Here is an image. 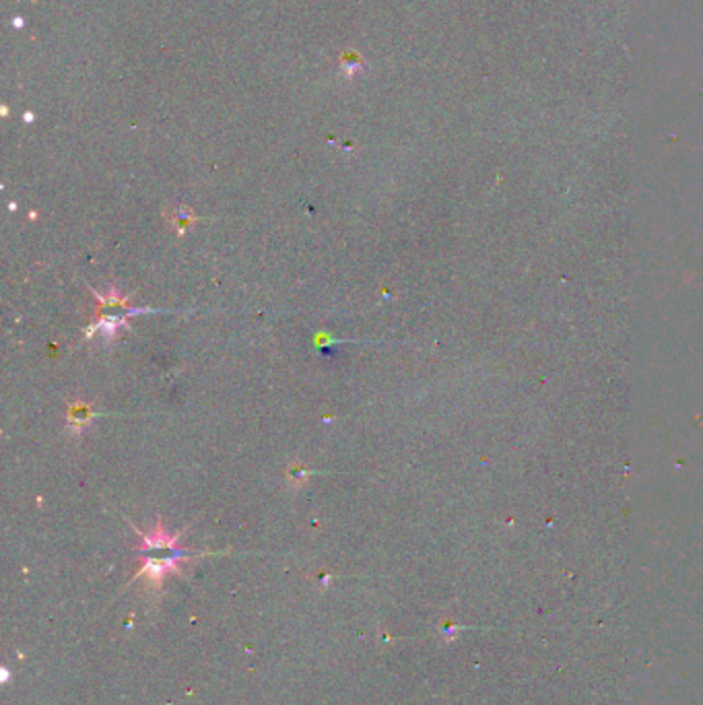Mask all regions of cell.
Listing matches in <instances>:
<instances>
[{"label": "cell", "mask_w": 703, "mask_h": 705, "mask_svg": "<svg viewBox=\"0 0 703 705\" xmlns=\"http://www.w3.org/2000/svg\"><path fill=\"white\" fill-rule=\"evenodd\" d=\"M132 530H136L141 534V546H139V555L143 559V567L141 571L134 576V579L144 578L153 588L161 586L165 574L169 571H180L181 563L194 559V557H202L206 553H199V555H190L184 549L178 546L181 532L169 534L161 522H157L155 530L151 532H143L136 526L132 524Z\"/></svg>", "instance_id": "obj_1"}, {"label": "cell", "mask_w": 703, "mask_h": 705, "mask_svg": "<svg viewBox=\"0 0 703 705\" xmlns=\"http://www.w3.org/2000/svg\"><path fill=\"white\" fill-rule=\"evenodd\" d=\"M311 474H314V472H311V470L304 469V466H291V469H289V472H287V481L291 483V485H293V487H299V485H304V483H306Z\"/></svg>", "instance_id": "obj_5"}, {"label": "cell", "mask_w": 703, "mask_h": 705, "mask_svg": "<svg viewBox=\"0 0 703 705\" xmlns=\"http://www.w3.org/2000/svg\"><path fill=\"white\" fill-rule=\"evenodd\" d=\"M95 416H97V413L91 409L87 402H72L71 406H69L66 425H69V429H71L72 434L79 435Z\"/></svg>", "instance_id": "obj_3"}, {"label": "cell", "mask_w": 703, "mask_h": 705, "mask_svg": "<svg viewBox=\"0 0 703 705\" xmlns=\"http://www.w3.org/2000/svg\"><path fill=\"white\" fill-rule=\"evenodd\" d=\"M167 217H169V221L176 225V229H178V234L180 235L186 234L188 225H192L194 221H199L196 215H194L188 206H178V209H174Z\"/></svg>", "instance_id": "obj_4"}, {"label": "cell", "mask_w": 703, "mask_h": 705, "mask_svg": "<svg viewBox=\"0 0 703 705\" xmlns=\"http://www.w3.org/2000/svg\"><path fill=\"white\" fill-rule=\"evenodd\" d=\"M91 293L95 295L99 308H97V320L89 326L85 339H93V334L101 332L108 341H114L118 336V330L124 328L132 316L155 311V309L146 308H132L130 306V295H122L118 287H109L104 293H99L95 287H91Z\"/></svg>", "instance_id": "obj_2"}]
</instances>
